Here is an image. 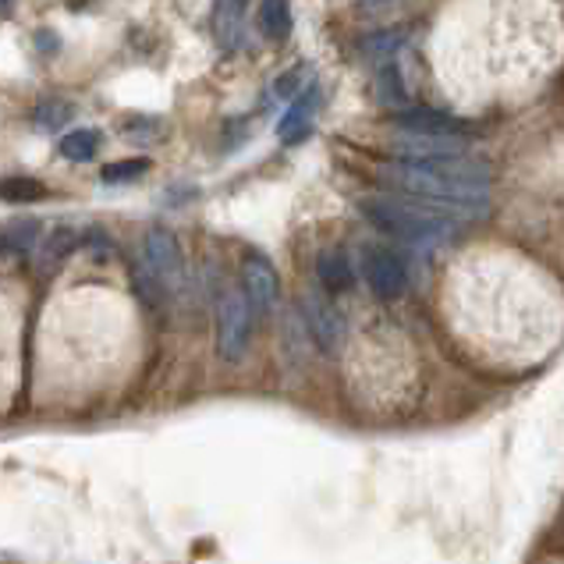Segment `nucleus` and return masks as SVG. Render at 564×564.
<instances>
[{
	"label": "nucleus",
	"mask_w": 564,
	"mask_h": 564,
	"mask_svg": "<svg viewBox=\"0 0 564 564\" xmlns=\"http://www.w3.org/2000/svg\"><path fill=\"white\" fill-rule=\"evenodd\" d=\"M383 182L398 196L441 209L455 220H479L490 209V167L469 153L398 160V164L383 167Z\"/></svg>",
	"instance_id": "obj_1"
},
{
	"label": "nucleus",
	"mask_w": 564,
	"mask_h": 564,
	"mask_svg": "<svg viewBox=\"0 0 564 564\" xmlns=\"http://www.w3.org/2000/svg\"><path fill=\"white\" fill-rule=\"evenodd\" d=\"M359 209L377 231L405 241L412 249L444 246V241L455 238L458 224H462L455 217L441 214V209H430V206L412 203L405 196H373V199H362Z\"/></svg>",
	"instance_id": "obj_2"
},
{
	"label": "nucleus",
	"mask_w": 564,
	"mask_h": 564,
	"mask_svg": "<svg viewBox=\"0 0 564 564\" xmlns=\"http://www.w3.org/2000/svg\"><path fill=\"white\" fill-rule=\"evenodd\" d=\"M252 305L241 288H224L217 295V356L224 362H241L252 337Z\"/></svg>",
	"instance_id": "obj_3"
},
{
	"label": "nucleus",
	"mask_w": 564,
	"mask_h": 564,
	"mask_svg": "<svg viewBox=\"0 0 564 564\" xmlns=\"http://www.w3.org/2000/svg\"><path fill=\"white\" fill-rule=\"evenodd\" d=\"M139 267L150 273L160 284V292L171 295L178 292L185 281V260H182V246L167 228H153L142 235V252H139Z\"/></svg>",
	"instance_id": "obj_4"
},
{
	"label": "nucleus",
	"mask_w": 564,
	"mask_h": 564,
	"mask_svg": "<svg viewBox=\"0 0 564 564\" xmlns=\"http://www.w3.org/2000/svg\"><path fill=\"white\" fill-rule=\"evenodd\" d=\"M362 278H366V288L373 292L377 299L391 302V299H401L409 288V267L401 260L398 252L391 249H366L362 252Z\"/></svg>",
	"instance_id": "obj_5"
},
{
	"label": "nucleus",
	"mask_w": 564,
	"mask_h": 564,
	"mask_svg": "<svg viewBox=\"0 0 564 564\" xmlns=\"http://www.w3.org/2000/svg\"><path fill=\"white\" fill-rule=\"evenodd\" d=\"M241 295L252 305V313L267 316L273 305L281 299V278L273 263L260 252H249L246 260H241Z\"/></svg>",
	"instance_id": "obj_6"
},
{
	"label": "nucleus",
	"mask_w": 564,
	"mask_h": 564,
	"mask_svg": "<svg viewBox=\"0 0 564 564\" xmlns=\"http://www.w3.org/2000/svg\"><path fill=\"white\" fill-rule=\"evenodd\" d=\"M394 124L405 135H444V139H462L469 132V124L462 118L447 115V110H433V107H405L394 115Z\"/></svg>",
	"instance_id": "obj_7"
},
{
	"label": "nucleus",
	"mask_w": 564,
	"mask_h": 564,
	"mask_svg": "<svg viewBox=\"0 0 564 564\" xmlns=\"http://www.w3.org/2000/svg\"><path fill=\"white\" fill-rule=\"evenodd\" d=\"M302 324H305V330H310L313 341H316V348H324V351L341 348V341H345V319H341V313H337L330 302L305 299Z\"/></svg>",
	"instance_id": "obj_8"
},
{
	"label": "nucleus",
	"mask_w": 564,
	"mask_h": 564,
	"mask_svg": "<svg viewBox=\"0 0 564 564\" xmlns=\"http://www.w3.org/2000/svg\"><path fill=\"white\" fill-rule=\"evenodd\" d=\"M209 29L220 51H238L241 32H246V0H214V14H209Z\"/></svg>",
	"instance_id": "obj_9"
},
{
	"label": "nucleus",
	"mask_w": 564,
	"mask_h": 564,
	"mask_svg": "<svg viewBox=\"0 0 564 564\" xmlns=\"http://www.w3.org/2000/svg\"><path fill=\"white\" fill-rule=\"evenodd\" d=\"M316 110H319V89L310 86L302 96H295L292 107H288V115L281 118V124H278L281 142H302L305 135H310Z\"/></svg>",
	"instance_id": "obj_10"
},
{
	"label": "nucleus",
	"mask_w": 564,
	"mask_h": 564,
	"mask_svg": "<svg viewBox=\"0 0 564 564\" xmlns=\"http://www.w3.org/2000/svg\"><path fill=\"white\" fill-rule=\"evenodd\" d=\"M78 241H83V235H78L75 228L46 231V235L40 238V246H36V270H40V273H54V270L78 249Z\"/></svg>",
	"instance_id": "obj_11"
},
{
	"label": "nucleus",
	"mask_w": 564,
	"mask_h": 564,
	"mask_svg": "<svg viewBox=\"0 0 564 564\" xmlns=\"http://www.w3.org/2000/svg\"><path fill=\"white\" fill-rule=\"evenodd\" d=\"M316 278L330 295H341L356 284V270H351V260L341 249H327V252H319V260H316Z\"/></svg>",
	"instance_id": "obj_12"
},
{
	"label": "nucleus",
	"mask_w": 564,
	"mask_h": 564,
	"mask_svg": "<svg viewBox=\"0 0 564 564\" xmlns=\"http://www.w3.org/2000/svg\"><path fill=\"white\" fill-rule=\"evenodd\" d=\"M57 150L72 164H86V160H93L104 150V132H96V128H75V132H68L57 142Z\"/></svg>",
	"instance_id": "obj_13"
},
{
	"label": "nucleus",
	"mask_w": 564,
	"mask_h": 564,
	"mask_svg": "<svg viewBox=\"0 0 564 564\" xmlns=\"http://www.w3.org/2000/svg\"><path fill=\"white\" fill-rule=\"evenodd\" d=\"M260 29L273 43L292 36V0H260Z\"/></svg>",
	"instance_id": "obj_14"
},
{
	"label": "nucleus",
	"mask_w": 564,
	"mask_h": 564,
	"mask_svg": "<svg viewBox=\"0 0 564 564\" xmlns=\"http://www.w3.org/2000/svg\"><path fill=\"white\" fill-rule=\"evenodd\" d=\"M46 188L40 178H29V174H11V178H0V203H40L46 199Z\"/></svg>",
	"instance_id": "obj_15"
},
{
	"label": "nucleus",
	"mask_w": 564,
	"mask_h": 564,
	"mask_svg": "<svg viewBox=\"0 0 564 564\" xmlns=\"http://www.w3.org/2000/svg\"><path fill=\"white\" fill-rule=\"evenodd\" d=\"M150 160L147 156H132V160H118V164H107L100 171L104 185H128V182H139L142 174H150Z\"/></svg>",
	"instance_id": "obj_16"
},
{
	"label": "nucleus",
	"mask_w": 564,
	"mask_h": 564,
	"mask_svg": "<svg viewBox=\"0 0 564 564\" xmlns=\"http://www.w3.org/2000/svg\"><path fill=\"white\" fill-rule=\"evenodd\" d=\"M398 46H401V36L398 32H380V36H369L362 40V51L369 61H394L398 57Z\"/></svg>",
	"instance_id": "obj_17"
},
{
	"label": "nucleus",
	"mask_w": 564,
	"mask_h": 564,
	"mask_svg": "<svg viewBox=\"0 0 564 564\" xmlns=\"http://www.w3.org/2000/svg\"><path fill=\"white\" fill-rule=\"evenodd\" d=\"M75 118V107L72 104H43V107H36L32 110V121H36L40 128H61L64 121H72Z\"/></svg>",
	"instance_id": "obj_18"
},
{
	"label": "nucleus",
	"mask_w": 564,
	"mask_h": 564,
	"mask_svg": "<svg viewBox=\"0 0 564 564\" xmlns=\"http://www.w3.org/2000/svg\"><path fill=\"white\" fill-rule=\"evenodd\" d=\"M310 78V68H292V72H284L278 78V86H273V93L281 96V100H295V96H302L305 89H310L313 83H305Z\"/></svg>",
	"instance_id": "obj_19"
},
{
	"label": "nucleus",
	"mask_w": 564,
	"mask_h": 564,
	"mask_svg": "<svg viewBox=\"0 0 564 564\" xmlns=\"http://www.w3.org/2000/svg\"><path fill=\"white\" fill-rule=\"evenodd\" d=\"M11 11H14V0H0V19H8Z\"/></svg>",
	"instance_id": "obj_20"
}]
</instances>
